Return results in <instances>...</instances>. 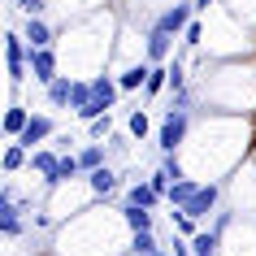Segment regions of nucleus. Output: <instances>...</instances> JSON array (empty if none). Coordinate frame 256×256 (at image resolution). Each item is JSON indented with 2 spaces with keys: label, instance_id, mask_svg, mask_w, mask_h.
I'll list each match as a JSON object with an SVG mask.
<instances>
[{
  "label": "nucleus",
  "instance_id": "1",
  "mask_svg": "<svg viewBox=\"0 0 256 256\" xmlns=\"http://www.w3.org/2000/svg\"><path fill=\"white\" fill-rule=\"evenodd\" d=\"M187 130H191V108H165L161 126H156V148H161V156L182 148L187 144Z\"/></svg>",
  "mask_w": 256,
  "mask_h": 256
},
{
  "label": "nucleus",
  "instance_id": "2",
  "mask_svg": "<svg viewBox=\"0 0 256 256\" xmlns=\"http://www.w3.org/2000/svg\"><path fill=\"white\" fill-rule=\"evenodd\" d=\"M4 66H9V82H14V87L30 74V44H26V35H18V30L4 35Z\"/></svg>",
  "mask_w": 256,
  "mask_h": 256
},
{
  "label": "nucleus",
  "instance_id": "3",
  "mask_svg": "<svg viewBox=\"0 0 256 256\" xmlns=\"http://www.w3.org/2000/svg\"><path fill=\"white\" fill-rule=\"evenodd\" d=\"M191 9H196V4H191V0H178V4H165L161 14H156V22H152V30H161V35H182V30L191 26Z\"/></svg>",
  "mask_w": 256,
  "mask_h": 256
},
{
  "label": "nucleus",
  "instance_id": "4",
  "mask_svg": "<svg viewBox=\"0 0 256 256\" xmlns=\"http://www.w3.org/2000/svg\"><path fill=\"white\" fill-rule=\"evenodd\" d=\"M0 230H4V239H18L22 234V204H18L14 187L0 191Z\"/></svg>",
  "mask_w": 256,
  "mask_h": 256
},
{
  "label": "nucleus",
  "instance_id": "5",
  "mask_svg": "<svg viewBox=\"0 0 256 256\" xmlns=\"http://www.w3.org/2000/svg\"><path fill=\"white\" fill-rule=\"evenodd\" d=\"M30 78L40 82L44 92L61 78V74H56V52H52V48H30Z\"/></svg>",
  "mask_w": 256,
  "mask_h": 256
},
{
  "label": "nucleus",
  "instance_id": "6",
  "mask_svg": "<svg viewBox=\"0 0 256 256\" xmlns=\"http://www.w3.org/2000/svg\"><path fill=\"white\" fill-rule=\"evenodd\" d=\"M170 52H174V35H161V30H152L144 35V61L148 66H170Z\"/></svg>",
  "mask_w": 256,
  "mask_h": 256
},
{
  "label": "nucleus",
  "instance_id": "7",
  "mask_svg": "<svg viewBox=\"0 0 256 256\" xmlns=\"http://www.w3.org/2000/svg\"><path fill=\"white\" fill-rule=\"evenodd\" d=\"M56 135V126H52V118L48 113H30V122H26V130H22V148L26 152H35V144H48V139Z\"/></svg>",
  "mask_w": 256,
  "mask_h": 256
},
{
  "label": "nucleus",
  "instance_id": "8",
  "mask_svg": "<svg viewBox=\"0 0 256 256\" xmlns=\"http://www.w3.org/2000/svg\"><path fill=\"white\" fill-rule=\"evenodd\" d=\"M217 196H222V187H217V182H204V187L196 191V200H191L187 208H182V213H187V217H196V222H204L208 213H217Z\"/></svg>",
  "mask_w": 256,
  "mask_h": 256
},
{
  "label": "nucleus",
  "instance_id": "9",
  "mask_svg": "<svg viewBox=\"0 0 256 256\" xmlns=\"http://www.w3.org/2000/svg\"><path fill=\"white\" fill-rule=\"evenodd\" d=\"M56 165H61V152L56 148H35L30 152V174H44L48 187H52V178H56Z\"/></svg>",
  "mask_w": 256,
  "mask_h": 256
},
{
  "label": "nucleus",
  "instance_id": "10",
  "mask_svg": "<svg viewBox=\"0 0 256 256\" xmlns=\"http://www.w3.org/2000/svg\"><path fill=\"white\" fill-rule=\"evenodd\" d=\"M161 200H165V196L152 187L148 178H144V182H130V191H126V204H135V208H156Z\"/></svg>",
  "mask_w": 256,
  "mask_h": 256
},
{
  "label": "nucleus",
  "instance_id": "11",
  "mask_svg": "<svg viewBox=\"0 0 256 256\" xmlns=\"http://www.w3.org/2000/svg\"><path fill=\"white\" fill-rule=\"evenodd\" d=\"M200 187H204V182H196V178H178L174 187H170V196H165V204H170V208H187Z\"/></svg>",
  "mask_w": 256,
  "mask_h": 256
},
{
  "label": "nucleus",
  "instance_id": "12",
  "mask_svg": "<svg viewBox=\"0 0 256 256\" xmlns=\"http://www.w3.org/2000/svg\"><path fill=\"white\" fill-rule=\"evenodd\" d=\"M22 35H26V44L30 48H52V26L44 22V18H26V26H22Z\"/></svg>",
  "mask_w": 256,
  "mask_h": 256
},
{
  "label": "nucleus",
  "instance_id": "13",
  "mask_svg": "<svg viewBox=\"0 0 256 256\" xmlns=\"http://www.w3.org/2000/svg\"><path fill=\"white\" fill-rule=\"evenodd\" d=\"M148 74H152L148 61H139V66H126V70L118 74V87H122V92H139V87H148Z\"/></svg>",
  "mask_w": 256,
  "mask_h": 256
},
{
  "label": "nucleus",
  "instance_id": "14",
  "mask_svg": "<svg viewBox=\"0 0 256 256\" xmlns=\"http://www.w3.org/2000/svg\"><path fill=\"white\" fill-rule=\"evenodd\" d=\"M122 222H126V230H130V234H144V230H152V208L122 204Z\"/></svg>",
  "mask_w": 256,
  "mask_h": 256
},
{
  "label": "nucleus",
  "instance_id": "15",
  "mask_svg": "<svg viewBox=\"0 0 256 256\" xmlns=\"http://www.w3.org/2000/svg\"><path fill=\"white\" fill-rule=\"evenodd\" d=\"M87 182H92V191L100 196V200H108V196L118 191V174H113V165H100L96 174H87Z\"/></svg>",
  "mask_w": 256,
  "mask_h": 256
},
{
  "label": "nucleus",
  "instance_id": "16",
  "mask_svg": "<svg viewBox=\"0 0 256 256\" xmlns=\"http://www.w3.org/2000/svg\"><path fill=\"white\" fill-rule=\"evenodd\" d=\"M191 252H196V256H217V252H222V230L204 226L200 234L191 239Z\"/></svg>",
  "mask_w": 256,
  "mask_h": 256
},
{
  "label": "nucleus",
  "instance_id": "17",
  "mask_svg": "<svg viewBox=\"0 0 256 256\" xmlns=\"http://www.w3.org/2000/svg\"><path fill=\"white\" fill-rule=\"evenodd\" d=\"M78 165H82V174H96L100 165H108V148L104 144H87V148L78 152Z\"/></svg>",
  "mask_w": 256,
  "mask_h": 256
},
{
  "label": "nucleus",
  "instance_id": "18",
  "mask_svg": "<svg viewBox=\"0 0 256 256\" xmlns=\"http://www.w3.org/2000/svg\"><path fill=\"white\" fill-rule=\"evenodd\" d=\"M26 122H30L26 108H22V104H9V108H4V135H9V139H22Z\"/></svg>",
  "mask_w": 256,
  "mask_h": 256
},
{
  "label": "nucleus",
  "instance_id": "19",
  "mask_svg": "<svg viewBox=\"0 0 256 256\" xmlns=\"http://www.w3.org/2000/svg\"><path fill=\"white\" fill-rule=\"evenodd\" d=\"M70 96H74V78L61 74V78L48 87V104H52V108H70Z\"/></svg>",
  "mask_w": 256,
  "mask_h": 256
},
{
  "label": "nucleus",
  "instance_id": "20",
  "mask_svg": "<svg viewBox=\"0 0 256 256\" xmlns=\"http://www.w3.org/2000/svg\"><path fill=\"white\" fill-rule=\"evenodd\" d=\"M78 174H82V165H78V152L61 156V165H56V178H52V191H56V187H66L70 178H78Z\"/></svg>",
  "mask_w": 256,
  "mask_h": 256
},
{
  "label": "nucleus",
  "instance_id": "21",
  "mask_svg": "<svg viewBox=\"0 0 256 256\" xmlns=\"http://www.w3.org/2000/svg\"><path fill=\"white\" fill-rule=\"evenodd\" d=\"M22 165H30V152L22 148V144H9V148H4V174H18V170H22Z\"/></svg>",
  "mask_w": 256,
  "mask_h": 256
},
{
  "label": "nucleus",
  "instance_id": "22",
  "mask_svg": "<svg viewBox=\"0 0 256 256\" xmlns=\"http://www.w3.org/2000/svg\"><path fill=\"white\" fill-rule=\"evenodd\" d=\"M161 92H170V66H152V74H148V87H144V96H161Z\"/></svg>",
  "mask_w": 256,
  "mask_h": 256
},
{
  "label": "nucleus",
  "instance_id": "23",
  "mask_svg": "<svg viewBox=\"0 0 256 256\" xmlns=\"http://www.w3.org/2000/svg\"><path fill=\"white\" fill-rule=\"evenodd\" d=\"M170 222H174V230L182 234V239H196V234H200V222H196V217H187L182 208H174V213H170Z\"/></svg>",
  "mask_w": 256,
  "mask_h": 256
},
{
  "label": "nucleus",
  "instance_id": "24",
  "mask_svg": "<svg viewBox=\"0 0 256 256\" xmlns=\"http://www.w3.org/2000/svg\"><path fill=\"white\" fill-rule=\"evenodd\" d=\"M130 252H135V256L161 252V248H156V234H152V230H144V234H130Z\"/></svg>",
  "mask_w": 256,
  "mask_h": 256
},
{
  "label": "nucleus",
  "instance_id": "25",
  "mask_svg": "<svg viewBox=\"0 0 256 256\" xmlns=\"http://www.w3.org/2000/svg\"><path fill=\"white\" fill-rule=\"evenodd\" d=\"M126 130H130V139H144V135H148V130H152L148 113H144V108H135V113L126 118Z\"/></svg>",
  "mask_w": 256,
  "mask_h": 256
},
{
  "label": "nucleus",
  "instance_id": "26",
  "mask_svg": "<svg viewBox=\"0 0 256 256\" xmlns=\"http://www.w3.org/2000/svg\"><path fill=\"white\" fill-rule=\"evenodd\" d=\"M87 135H92V139H113V118H96V122H87Z\"/></svg>",
  "mask_w": 256,
  "mask_h": 256
},
{
  "label": "nucleus",
  "instance_id": "27",
  "mask_svg": "<svg viewBox=\"0 0 256 256\" xmlns=\"http://www.w3.org/2000/svg\"><path fill=\"white\" fill-rule=\"evenodd\" d=\"M161 170H165V174H170V178H174V182H178V178H182V161H178L174 152H170V156H161Z\"/></svg>",
  "mask_w": 256,
  "mask_h": 256
},
{
  "label": "nucleus",
  "instance_id": "28",
  "mask_svg": "<svg viewBox=\"0 0 256 256\" xmlns=\"http://www.w3.org/2000/svg\"><path fill=\"white\" fill-rule=\"evenodd\" d=\"M18 9H22L26 18H40L44 9H48V0H18Z\"/></svg>",
  "mask_w": 256,
  "mask_h": 256
},
{
  "label": "nucleus",
  "instance_id": "29",
  "mask_svg": "<svg viewBox=\"0 0 256 256\" xmlns=\"http://www.w3.org/2000/svg\"><path fill=\"white\" fill-rule=\"evenodd\" d=\"M200 40H204V26H200V22H196V18H191V26L182 30V44H191V48H196V44H200Z\"/></svg>",
  "mask_w": 256,
  "mask_h": 256
},
{
  "label": "nucleus",
  "instance_id": "30",
  "mask_svg": "<svg viewBox=\"0 0 256 256\" xmlns=\"http://www.w3.org/2000/svg\"><path fill=\"white\" fill-rule=\"evenodd\" d=\"M170 252H174V256H196V252H191V239H182V234L174 239V248H170Z\"/></svg>",
  "mask_w": 256,
  "mask_h": 256
},
{
  "label": "nucleus",
  "instance_id": "31",
  "mask_svg": "<svg viewBox=\"0 0 256 256\" xmlns=\"http://www.w3.org/2000/svg\"><path fill=\"white\" fill-rule=\"evenodd\" d=\"M191 4H196V9H208V4H217V0H191Z\"/></svg>",
  "mask_w": 256,
  "mask_h": 256
},
{
  "label": "nucleus",
  "instance_id": "32",
  "mask_svg": "<svg viewBox=\"0 0 256 256\" xmlns=\"http://www.w3.org/2000/svg\"><path fill=\"white\" fill-rule=\"evenodd\" d=\"M152 256H174V252H170V248H161V252H152Z\"/></svg>",
  "mask_w": 256,
  "mask_h": 256
}]
</instances>
